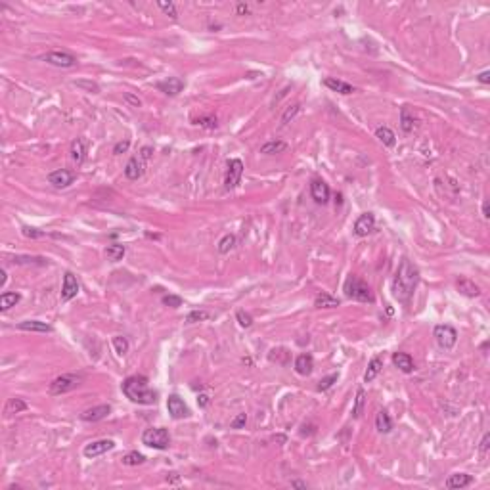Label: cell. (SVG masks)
Masks as SVG:
<instances>
[{
  "label": "cell",
  "instance_id": "cell-9",
  "mask_svg": "<svg viewBox=\"0 0 490 490\" xmlns=\"http://www.w3.org/2000/svg\"><path fill=\"white\" fill-rule=\"evenodd\" d=\"M75 178H77V174L73 171H67V169H58V171H52L48 174V182L54 188H58V190L69 188L75 182Z\"/></svg>",
  "mask_w": 490,
  "mask_h": 490
},
{
  "label": "cell",
  "instance_id": "cell-2",
  "mask_svg": "<svg viewBox=\"0 0 490 490\" xmlns=\"http://www.w3.org/2000/svg\"><path fill=\"white\" fill-rule=\"evenodd\" d=\"M123 394L134 404H155L157 402V391L149 389V381L146 375H130L121 385Z\"/></svg>",
  "mask_w": 490,
  "mask_h": 490
},
{
  "label": "cell",
  "instance_id": "cell-51",
  "mask_svg": "<svg viewBox=\"0 0 490 490\" xmlns=\"http://www.w3.org/2000/svg\"><path fill=\"white\" fill-rule=\"evenodd\" d=\"M23 236L25 238H41V236H44V232H39L37 228H29V226H23Z\"/></svg>",
  "mask_w": 490,
  "mask_h": 490
},
{
  "label": "cell",
  "instance_id": "cell-33",
  "mask_svg": "<svg viewBox=\"0 0 490 490\" xmlns=\"http://www.w3.org/2000/svg\"><path fill=\"white\" fill-rule=\"evenodd\" d=\"M27 410V402L21 400V398H10L8 404H6V416H12V414H21Z\"/></svg>",
  "mask_w": 490,
  "mask_h": 490
},
{
  "label": "cell",
  "instance_id": "cell-17",
  "mask_svg": "<svg viewBox=\"0 0 490 490\" xmlns=\"http://www.w3.org/2000/svg\"><path fill=\"white\" fill-rule=\"evenodd\" d=\"M157 88L161 92H165L167 96H178L184 90V81L178 79V77H169L165 81H159Z\"/></svg>",
  "mask_w": 490,
  "mask_h": 490
},
{
  "label": "cell",
  "instance_id": "cell-31",
  "mask_svg": "<svg viewBox=\"0 0 490 490\" xmlns=\"http://www.w3.org/2000/svg\"><path fill=\"white\" fill-rule=\"evenodd\" d=\"M125 253H127V249H125V245H121V244H113V245H107V247H105V257L111 260V262L123 260Z\"/></svg>",
  "mask_w": 490,
  "mask_h": 490
},
{
  "label": "cell",
  "instance_id": "cell-34",
  "mask_svg": "<svg viewBox=\"0 0 490 490\" xmlns=\"http://www.w3.org/2000/svg\"><path fill=\"white\" fill-rule=\"evenodd\" d=\"M234 247H236V236H234V234H226V236H222V238H220V242H218V245H216L218 253H222V255L230 253Z\"/></svg>",
  "mask_w": 490,
  "mask_h": 490
},
{
  "label": "cell",
  "instance_id": "cell-26",
  "mask_svg": "<svg viewBox=\"0 0 490 490\" xmlns=\"http://www.w3.org/2000/svg\"><path fill=\"white\" fill-rule=\"evenodd\" d=\"M375 429H377L379 433H391L392 431V421H391L389 414H387L385 410L377 412V416H375Z\"/></svg>",
  "mask_w": 490,
  "mask_h": 490
},
{
  "label": "cell",
  "instance_id": "cell-38",
  "mask_svg": "<svg viewBox=\"0 0 490 490\" xmlns=\"http://www.w3.org/2000/svg\"><path fill=\"white\" fill-rule=\"evenodd\" d=\"M144 461H146V456L144 454H140V452H136V450L129 452V454L123 458V463H125V465H140V463H144Z\"/></svg>",
  "mask_w": 490,
  "mask_h": 490
},
{
  "label": "cell",
  "instance_id": "cell-4",
  "mask_svg": "<svg viewBox=\"0 0 490 490\" xmlns=\"http://www.w3.org/2000/svg\"><path fill=\"white\" fill-rule=\"evenodd\" d=\"M142 442L155 450H167L171 446V435L165 427H151L142 433Z\"/></svg>",
  "mask_w": 490,
  "mask_h": 490
},
{
  "label": "cell",
  "instance_id": "cell-48",
  "mask_svg": "<svg viewBox=\"0 0 490 490\" xmlns=\"http://www.w3.org/2000/svg\"><path fill=\"white\" fill-rule=\"evenodd\" d=\"M245 423H247V414H238L230 421V427L232 429H242V427H245Z\"/></svg>",
  "mask_w": 490,
  "mask_h": 490
},
{
  "label": "cell",
  "instance_id": "cell-21",
  "mask_svg": "<svg viewBox=\"0 0 490 490\" xmlns=\"http://www.w3.org/2000/svg\"><path fill=\"white\" fill-rule=\"evenodd\" d=\"M324 87H328L330 90H333V92H339V94H352V92L356 90L352 85H348V83L341 81V79H333V77L324 79Z\"/></svg>",
  "mask_w": 490,
  "mask_h": 490
},
{
  "label": "cell",
  "instance_id": "cell-16",
  "mask_svg": "<svg viewBox=\"0 0 490 490\" xmlns=\"http://www.w3.org/2000/svg\"><path fill=\"white\" fill-rule=\"evenodd\" d=\"M375 228V216L372 213H364L356 218V222H354V234L356 236H368V234H372Z\"/></svg>",
  "mask_w": 490,
  "mask_h": 490
},
{
  "label": "cell",
  "instance_id": "cell-19",
  "mask_svg": "<svg viewBox=\"0 0 490 490\" xmlns=\"http://www.w3.org/2000/svg\"><path fill=\"white\" fill-rule=\"evenodd\" d=\"M456 288L460 291L461 295H465V297H479L481 295V288L477 286L473 280H469V278H460L458 282H456Z\"/></svg>",
  "mask_w": 490,
  "mask_h": 490
},
{
  "label": "cell",
  "instance_id": "cell-58",
  "mask_svg": "<svg viewBox=\"0 0 490 490\" xmlns=\"http://www.w3.org/2000/svg\"><path fill=\"white\" fill-rule=\"evenodd\" d=\"M0 276H2V280H0V288H4V286H6V280H8V276H6V270H4V268L0 270Z\"/></svg>",
  "mask_w": 490,
  "mask_h": 490
},
{
  "label": "cell",
  "instance_id": "cell-32",
  "mask_svg": "<svg viewBox=\"0 0 490 490\" xmlns=\"http://www.w3.org/2000/svg\"><path fill=\"white\" fill-rule=\"evenodd\" d=\"M414 125H416L414 115L410 113L408 105H404L402 109H400V129H402L404 132H412V130H414Z\"/></svg>",
  "mask_w": 490,
  "mask_h": 490
},
{
  "label": "cell",
  "instance_id": "cell-46",
  "mask_svg": "<svg viewBox=\"0 0 490 490\" xmlns=\"http://www.w3.org/2000/svg\"><path fill=\"white\" fill-rule=\"evenodd\" d=\"M236 318H238V322H240L242 328H251L253 326V316L249 312H245V310H238Z\"/></svg>",
  "mask_w": 490,
  "mask_h": 490
},
{
  "label": "cell",
  "instance_id": "cell-13",
  "mask_svg": "<svg viewBox=\"0 0 490 490\" xmlns=\"http://www.w3.org/2000/svg\"><path fill=\"white\" fill-rule=\"evenodd\" d=\"M144 171H146V159L142 155H134V157L129 159V163L125 167V176L129 180H138V178H142Z\"/></svg>",
  "mask_w": 490,
  "mask_h": 490
},
{
  "label": "cell",
  "instance_id": "cell-18",
  "mask_svg": "<svg viewBox=\"0 0 490 490\" xmlns=\"http://www.w3.org/2000/svg\"><path fill=\"white\" fill-rule=\"evenodd\" d=\"M88 151V140L87 138H75L71 144V159L77 165H83L87 159Z\"/></svg>",
  "mask_w": 490,
  "mask_h": 490
},
{
  "label": "cell",
  "instance_id": "cell-47",
  "mask_svg": "<svg viewBox=\"0 0 490 490\" xmlns=\"http://www.w3.org/2000/svg\"><path fill=\"white\" fill-rule=\"evenodd\" d=\"M161 301H163L165 306H171V308H178V306H182V299H180L178 295H165Z\"/></svg>",
  "mask_w": 490,
  "mask_h": 490
},
{
  "label": "cell",
  "instance_id": "cell-35",
  "mask_svg": "<svg viewBox=\"0 0 490 490\" xmlns=\"http://www.w3.org/2000/svg\"><path fill=\"white\" fill-rule=\"evenodd\" d=\"M364 404H366V392H364V389H358L356 391V398H354V406H352V416L354 418H360L362 416Z\"/></svg>",
  "mask_w": 490,
  "mask_h": 490
},
{
  "label": "cell",
  "instance_id": "cell-59",
  "mask_svg": "<svg viewBox=\"0 0 490 490\" xmlns=\"http://www.w3.org/2000/svg\"><path fill=\"white\" fill-rule=\"evenodd\" d=\"M291 487H295V489H306V485L301 483V481H293V483H291Z\"/></svg>",
  "mask_w": 490,
  "mask_h": 490
},
{
  "label": "cell",
  "instance_id": "cell-29",
  "mask_svg": "<svg viewBox=\"0 0 490 490\" xmlns=\"http://www.w3.org/2000/svg\"><path fill=\"white\" fill-rule=\"evenodd\" d=\"M339 304H341V301L332 297L330 293H320V295H316V299H314V306L316 308H335Z\"/></svg>",
  "mask_w": 490,
  "mask_h": 490
},
{
  "label": "cell",
  "instance_id": "cell-25",
  "mask_svg": "<svg viewBox=\"0 0 490 490\" xmlns=\"http://www.w3.org/2000/svg\"><path fill=\"white\" fill-rule=\"evenodd\" d=\"M288 149V144L284 140H270L266 144L260 146V153L264 155H276V153H284Z\"/></svg>",
  "mask_w": 490,
  "mask_h": 490
},
{
  "label": "cell",
  "instance_id": "cell-15",
  "mask_svg": "<svg viewBox=\"0 0 490 490\" xmlns=\"http://www.w3.org/2000/svg\"><path fill=\"white\" fill-rule=\"evenodd\" d=\"M79 293V282L73 272H65L63 274V286H61V301H71L73 297H77Z\"/></svg>",
  "mask_w": 490,
  "mask_h": 490
},
{
  "label": "cell",
  "instance_id": "cell-49",
  "mask_svg": "<svg viewBox=\"0 0 490 490\" xmlns=\"http://www.w3.org/2000/svg\"><path fill=\"white\" fill-rule=\"evenodd\" d=\"M129 147H130V142H129V140H121V142H117V144L113 146V153H115V155H121V153H127V151H129Z\"/></svg>",
  "mask_w": 490,
  "mask_h": 490
},
{
  "label": "cell",
  "instance_id": "cell-54",
  "mask_svg": "<svg viewBox=\"0 0 490 490\" xmlns=\"http://www.w3.org/2000/svg\"><path fill=\"white\" fill-rule=\"evenodd\" d=\"M236 12H238V15H245V14H249V6H247V4H238V8H236Z\"/></svg>",
  "mask_w": 490,
  "mask_h": 490
},
{
  "label": "cell",
  "instance_id": "cell-43",
  "mask_svg": "<svg viewBox=\"0 0 490 490\" xmlns=\"http://www.w3.org/2000/svg\"><path fill=\"white\" fill-rule=\"evenodd\" d=\"M337 379H339V374H332L328 375V377H322L320 383H318V391H328L333 383H337Z\"/></svg>",
  "mask_w": 490,
  "mask_h": 490
},
{
  "label": "cell",
  "instance_id": "cell-41",
  "mask_svg": "<svg viewBox=\"0 0 490 490\" xmlns=\"http://www.w3.org/2000/svg\"><path fill=\"white\" fill-rule=\"evenodd\" d=\"M157 6L165 12V15H169L171 19H176L178 17V12H176V6H174V2H163V0H159Z\"/></svg>",
  "mask_w": 490,
  "mask_h": 490
},
{
  "label": "cell",
  "instance_id": "cell-53",
  "mask_svg": "<svg viewBox=\"0 0 490 490\" xmlns=\"http://www.w3.org/2000/svg\"><path fill=\"white\" fill-rule=\"evenodd\" d=\"M477 81H479V83H483V85H489L490 83V73L489 71L479 73V75H477Z\"/></svg>",
  "mask_w": 490,
  "mask_h": 490
},
{
  "label": "cell",
  "instance_id": "cell-39",
  "mask_svg": "<svg viewBox=\"0 0 490 490\" xmlns=\"http://www.w3.org/2000/svg\"><path fill=\"white\" fill-rule=\"evenodd\" d=\"M194 125L203 127V129H216V127H218V121H216V117L207 115V117H199V119H196V121H194Z\"/></svg>",
  "mask_w": 490,
  "mask_h": 490
},
{
  "label": "cell",
  "instance_id": "cell-23",
  "mask_svg": "<svg viewBox=\"0 0 490 490\" xmlns=\"http://www.w3.org/2000/svg\"><path fill=\"white\" fill-rule=\"evenodd\" d=\"M314 370V358L310 354H299L295 360V372L299 375H310Z\"/></svg>",
  "mask_w": 490,
  "mask_h": 490
},
{
  "label": "cell",
  "instance_id": "cell-3",
  "mask_svg": "<svg viewBox=\"0 0 490 490\" xmlns=\"http://www.w3.org/2000/svg\"><path fill=\"white\" fill-rule=\"evenodd\" d=\"M343 291H345V295L348 299H354V301H360V303H374L375 301L370 286L364 284L360 278H356V276H348L346 278Z\"/></svg>",
  "mask_w": 490,
  "mask_h": 490
},
{
  "label": "cell",
  "instance_id": "cell-50",
  "mask_svg": "<svg viewBox=\"0 0 490 490\" xmlns=\"http://www.w3.org/2000/svg\"><path fill=\"white\" fill-rule=\"evenodd\" d=\"M125 101H129L132 107H140V105H142V100H140L138 96L130 94V92H127V94H125Z\"/></svg>",
  "mask_w": 490,
  "mask_h": 490
},
{
  "label": "cell",
  "instance_id": "cell-27",
  "mask_svg": "<svg viewBox=\"0 0 490 490\" xmlns=\"http://www.w3.org/2000/svg\"><path fill=\"white\" fill-rule=\"evenodd\" d=\"M381 368H383V360H381L379 356L372 358V360H370V364H368V370H366V374H364V381H366V383L374 381L375 377L379 375V372H381Z\"/></svg>",
  "mask_w": 490,
  "mask_h": 490
},
{
  "label": "cell",
  "instance_id": "cell-20",
  "mask_svg": "<svg viewBox=\"0 0 490 490\" xmlns=\"http://www.w3.org/2000/svg\"><path fill=\"white\" fill-rule=\"evenodd\" d=\"M392 364H394L400 372H404V374H412L414 368H416L412 356L406 354V352H394V354H392Z\"/></svg>",
  "mask_w": 490,
  "mask_h": 490
},
{
  "label": "cell",
  "instance_id": "cell-1",
  "mask_svg": "<svg viewBox=\"0 0 490 490\" xmlns=\"http://www.w3.org/2000/svg\"><path fill=\"white\" fill-rule=\"evenodd\" d=\"M419 282V270L414 266V262L408 259H402L398 264L396 276L392 280V295L396 301L400 303H408L414 295V291L418 288Z\"/></svg>",
  "mask_w": 490,
  "mask_h": 490
},
{
  "label": "cell",
  "instance_id": "cell-42",
  "mask_svg": "<svg viewBox=\"0 0 490 490\" xmlns=\"http://www.w3.org/2000/svg\"><path fill=\"white\" fill-rule=\"evenodd\" d=\"M77 88H83V90H87V92H92V94H98L100 92V87H98V83H94V81H75L73 83Z\"/></svg>",
  "mask_w": 490,
  "mask_h": 490
},
{
  "label": "cell",
  "instance_id": "cell-12",
  "mask_svg": "<svg viewBox=\"0 0 490 490\" xmlns=\"http://www.w3.org/2000/svg\"><path fill=\"white\" fill-rule=\"evenodd\" d=\"M310 196H312V199H314L318 205H326V203L330 201V186H328L324 180L314 178V180L310 182Z\"/></svg>",
  "mask_w": 490,
  "mask_h": 490
},
{
  "label": "cell",
  "instance_id": "cell-28",
  "mask_svg": "<svg viewBox=\"0 0 490 490\" xmlns=\"http://www.w3.org/2000/svg\"><path fill=\"white\" fill-rule=\"evenodd\" d=\"M375 138H377L383 146H387V147H392L394 142H396L394 132H392L389 127H379V129L375 130Z\"/></svg>",
  "mask_w": 490,
  "mask_h": 490
},
{
  "label": "cell",
  "instance_id": "cell-44",
  "mask_svg": "<svg viewBox=\"0 0 490 490\" xmlns=\"http://www.w3.org/2000/svg\"><path fill=\"white\" fill-rule=\"evenodd\" d=\"M207 318H209V312H207V310H192V312L186 316V322L188 324H194V322H203V320H207Z\"/></svg>",
  "mask_w": 490,
  "mask_h": 490
},
{
  "label": "cell",
  "instance_id": "cell-37",
  "mask_svg": "<svg viewBox=\"0 0 490 490\" xmlns=\"http://www.w3.org/2000/svg\"><path fill=\"white\" fill-rule=\"evenodd\" d=\"M268 358H270V362H276V364L286 366V364H288V358H289V352L286 348H274V350H270Z\"/></svg>",
  "mask_w": 490,
  "mask_h": 490
},
{
  "label": "cell",
  "instance_id": "cell-5",
  "mask_svg": "<svg viewBox=\"0 0 490 490\" xmlns=\"http://www.w3.org/2000/svg\"><path fill=\"white\" fill-rule=\"evenodd\" d=\"M81 381H83V375H77V374L59 375V377H56V379L50 383V389H48V392H50L52 396L65 394V392H69V391L77 389V387L81 385Z\"/></svg>",
  "mask_w": 490,
  "mask_h": 490
},
{
  "label": "cell",
  "instance_id": "cell-55",
  "mask_svg": "<svg viewBox=\"0 0 490 490\" xmlns=\"http://www.w3.org/2000/svg\"><path fill=\"white\" fill-rule=\"evenodd\" d=\"M151 153H153V149H151V147H147V146H146V147H142V151H140V155H142L146 161L151 157Z\"/></svg>",
  "mask_w": 490,
  "mask_h": 490
},
{
  "label": "cell",
  "instance_id": "cell-45",
  "mask_svg": "<svg viewBox=\"0 0 490 490\" xmlns=\"http://www.w3.org/2000/svg\"><path fill=\"white\" fill-rule=\"evenodd\" d=\"M15 264H46V260L43 257H14Z\"/></svg>",
  "mask_w": 490,
  "mask_h": 490
},
{
  "label": "cell",
  "instance_id": "cell-14",
  "mask_svg": "<svg viewBox=\"0 0 490 490\" xmlns=\"http://www.w3.org/2000/svg\"><path fill=\"white\" fill-rule=\"evenodd\" d=\"M109 414H111V406H109V404H100V406H94V408L85 410V412L81 414V419H83V421H88V423H94V421L105 419Z\"/></svg>",
  "mask_w": 490,
  "mask_h": 490
},
{
  "label": "cell",
  "instance_id": "cell-7",
  "mask_svg": "<svg viewBox=\"0 0 490 490\" xmlns=\"http://www.w3.org/2000/svg\"><path fill=\"white\" fill-rule=\"evenodd\" d=\"M41 59H44V61L50 63V65L63 67V69H69V67H75V65H77V58H75V56H71L69 52H59V50L48 52V54L41 56Z\"/></svg>",
  "mask_w": 490,
  "mask_h": 490
},
{
  "label": "cell",
  "instance_id": "cell-22",
  "mask_svg": "<svg viewBox=\"0 0 490 490\" xmlns=\"http://www.w3.org/2000/svg\"><path fill=\"white\" fill-rule=\"evenodd\" d=\"M473 483V477L467 475V473H454L446 479V489L458 490V489H465Z\"/></svg>",
  "mask_w": 490,
  "mask_h": 490
},
{
  "label": "cell",
  "instance_id": "cell-8",
  "mask_svg": "<svg viewBox=\"0 0 490 490\" xmlns=\"http://www.w3.org/2000/svg\"><path fill=\"white\" fill-rule=\"evenodd\" d=\"M244 163L242 159H230L228 161V169H226V176H224V188L226 190H234L240 184L242 174H244Z\"/></svg>",
  "mask_w": 490,
  "mask_h": 490
},
{
  "label": "cell",
  "instance_id": "cell-57",
  "mask_svg": "<svg viewBox=\"0 0 490 490\" xmlns=\"http://www.w3.org/2000/svg\"><path fill=\"white\" fill-rule=\"evenodd\" d=\"M483 216H485V218H489V216H490V205H489V201L483 203Z\"/></svg>",
  "mask_w": 490,
  "mask_h": 490
},
{
  "label": "cell",
  "instance_id": "cell-24",
  "mask_svg": "<svg viewBox=\"0 0 490 490\" xmlns=\"http://www.w3.org/2000/svg\"><path fill=\"white\" fill-rule=\"evenodd\" d=\"M19 330L23 332H39V333H50L52 332V326H48L46 322H39V320H27V322H21L17 324Z\"/></svg>",
  "mask_w": 490,
  "mask_h": 490
},
{
  "label": "cell",
  "instance_id": "cell-10",
  "mask_svg": "<svg viewBox=\"0 0 490 490\" xmlns=\"http://www.w3.org/2000/svg\"><path fill=\"white\" fill-rule=\"evenodd\" d=\"M115 448V442L111 441V439H101V441H94V442H90L85 446L83 450V454L87 456V458H98L101 454H107L109 450H113Z\"/></svg>",
  "mask_w": 490,
  "mask_h": 490
},
{
  "label": "cell",
  "instance_id": "cell-6",
  "mask_svg": "<svg viewBox=\"0 0 490 490\" xmlns=\"http://www.w3.org/2000/svg\"><path fill=\"white\" fill-rule=\"evenodd\" d=\"M433 337H435V341L439 343L441 348L450 350L452 346L456 345V341H458V332L452 326H448V324H441V326H435Z\"/></svg>",
  "mask_w": 490,
  "mask_h": 490
},
{
  "label": "cell",
  "instance_id": "cell-30",
  "mask_svg": "<svg viewBox=\"0 0 490 490\" xmlns=\"http://www.w3.org/2000/svg\"><path fill=\"white\" fill-rule=\"evenodd\" d=\"M19 301H21V295H19V293H8V291H6V293L0 295V310L6 312V310H10L12 306H15Z\"/></svg>",
  "mask_w": 490,
  "mask_h": 490
},
{
  "label": "cell",
  "instance_id": "cell-56",
  "mask_svg": "<svg viewBox=\"0 0 490 490\" xmlns=\"http://www.w3.org/2000/svg\"><path fill=\"white\" fill-rule=\"evenodd\" d=\"M197 404H199V408H205V406L209 404V396H207V394H199V396H197Z\"/></svg>",
  "mask_w": 490,
  "mask_h": 490
},
{
  "label": "cell",
  "instance_id": "cell-52",
  "mask_svg": "<svg viewBox=\"0 0 490 490\" xmlns=\"http://www.w3.org/2000/svg\"><path fill=\"white\" fill-rule=\"evenodd\" d=\"M489 446H490V433H487V435L483 437V441H481V446H479V450H481L483 456L489 452Z\"/></svg>",
  "mask_w": 490,
  "mask_h": 490
},
{
  "label": "cell",
  "instance_id": "cell-11",
  "mask_svg": "<svg viewBox=\"0 0 490 490\" xmlns=\"http://www.w3.org/2000/svg\"><path fill=\"white\" fill-rule=\"evenodd\" d=\"M167 410H169V414H171L174 419H182V418H188V416H190V410H188L186 402H184L178 394H171V396L167 398Z\"/></svg>",
  "mask_w": 490,
  "mask_h": 490
},
{
  "label": "cell",
  "instance_id": "cell-40",
  "mask_svg": "<svg viewBox=\"0 0 490 490\" xmlns=\"http://www.w3.org/2000/svg\"><path fill=\"white\" fill-rule=\"evenodd\" d=\"M301 111V103H293L291 107H288L286 109V113L282 115V125H289L293 119H295V115Z\"/></svg>",
  "mask_w": 490,
  "mask_h": 490
},
{
  "label": "cell",
  "instance_id": "cell-36",
  "mask_svg": "<svg viewBox=\"0 0 490 490\" xmlns=\"http://www.w3.org/2000/svg\"><path fill=\"white\" fill-rule=\"evenodd\" d=\"M111 343H113V348H115V352L119 356H123V354H127L129 352V341H127V337H123V335H115L113 339H111Z\"/></svg>",
  "mask_w": 490,
  "mask_h": 490
}]
</instances>
